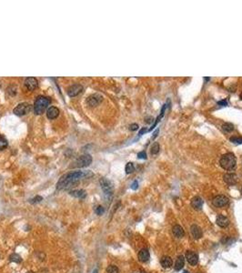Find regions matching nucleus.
<instances>
[{"instance_id": "f257e3e1", "label": "nucleus", "mask_w": 242, "mask_h": 273, "mask_svg": "<svg viewBox=\"0 0 242 273\" xmlns=\"http://www.w3.org/2000/svg\"><path fill=\"white\" fill-rule=\"evenodd\" d=\"M93 176V173L90 170L87 171H70L68 173H66L63 175L58 182L57 183V189L58 190H63V189H70L73 185L77 183L83 179H87Z\"/></svg>"}, {"instance_id": "f03ea898", "label": "nucleus", "mask_w": 242, "mask_h": 273, "mask_svg": "<svg viewBox=\"0 0 242 273\" xmlns=\"http://www.w3.org/2000/svg\"><path fill=\"white\" fill-rule=\"evenodd\" d=\"M219 164L224 169L231 171L234 170L237 167V159L233 153H226L221 157Z\"/></svg>"}, {"instance_id": "7ed1b4c3", "label": "nucleus", "mask_w": 242, "mask_h": 273, "mask_svg": "<svg viewBox=\"0 0 242 273\" xmlns=\"http://www.w3.org/2000/svg\"><path fill=\"white\" fill-rule=\"evenodd\" d=\"M51 100L47 97L44 96H38L35 101L34 104V111L37 115H41L45 112V110L47 108L48 105L50 104Z\"/></svg>"}, {"instance_id": "20e7f679", "label": "nucleus", "mask_w": 242, "mask_h": 273, "mask_svg": "<svg viewBox=\"0 0 242 273\" xmlns=\"http://www.w3.org/2000/svg\"><path fill=\"white\" fill-rule=\"evenodd\" d=\"M91 162H92V157L89 154H84L76 160L72 168H85L89 166Z\"/></svg>"}, {"instance_id": "39448f33", "label": "nucleus", "mask_w": 242, "mask_h": 273, "mask_svg": "<svg viewBox=\"0 0 242 273\" xmlns=\"http://www.w3.org/2000/svg\"><path fill=\"white\" fill-rule=\"evenodd\" d=\"M100 186L105 193V196L106 198H111L113 194V184L111 183L110 180H108L106 178H102L100 180Z\"/></svg>"}, {"instance_id": "423d86ee", "label": "nucleus", "mask_w": 242, "mask_h": 273, "mask_svg": "<svg viewBox=\"0 0 242 273\" xmlns=\"http://www.w3.org/2000/svg\"><path fill=\"white\" fill-rule=\"evenodd\" d=\"M32 111V106L29 103H21L18 104L14 108V113L17 116H25Z\"/></svg>"}, {"instance_id": "0eeeda50", "label": "nucleus", "mask_w": 242, "mask_h": 273, "mask_svg": "<svg viewBox=\"0 0 242 273\" xmlns=\"http://www.w3.org/2000/svg\"><path fill=\"white\" fill-rule=\"evenodd\" d=\"M212 203L216 208H223L228 204V199L224 195H217L213 199Z\"/></svg>"}, {"instance_id": "6e6552de", "label": "nucleus", "mask_w": 242, "mask_h": 273, "mask_svg": "<svg viewBox=\"0 0 242 273\" xmlns=\"http://www.w3.org/2000/svg\"><path fill=\"white\" fill-rule=\"evenodd\" d=\"M103 100V97L99 94H93L89 96L87 99V104L90 107H96L99 105Z\"/></svg>"}, {"instance_id": "1a4fd4ad", "label": "nucleus", "mask_w": 242, "mask_h": 273, "mask_svg": "<svg viewBox=\"0 0 242 273\" xmlns=\"http://www.w3.org/2000/svg\"><path fill=\"white\" fill-rule=\"evenodd\" d=\"M83 91V87L79 84H74L72 86H70L67 89V94L69 97H76L77 95H79L81 92Z\"/></svg>"}, {"instance_id": "9d476101", "label": "nucleus", "mask_w": 242, "mask_h": 273, "mask_svg": "<svg viewBox=\"0 0 242 273\" xmlns=\"http://www.w3.org/2000/svg\"><path fill=\"white\" fill-rule=\"evenodd\" d=\"M185 257H186L188 262L191 266H196L198 264V256L195 252H193V251H190V250L187 251Z\"/></svg>"}, {"instance_id": "9b49d317", "label": "nucleus", "mask_w": 242, "mask_h": 273, "mask_svg": "<svg viewBox=\"0 0 242 273\" xmlns=\"http://www.w3.org/2000/svg\"><path fill=\"white\" fill-rule=\"evenodd\" d=\"M25 87L28 90H34L38 87V81L35 77H28L25 80Z\"/></svg>"}, {"instance_id": "f8f14e48", "label": "nucleus", "mask_w": 242, "mask_h": 273, "mask_svg": "<svg viewBox=\"0 0 242 273\" xmlns=\"http://www.w3.org/2000/svg\"><path fill=\"white\" fill-rule=\"evenodd\" d=\"M223 179L225 181L226 184L229 185V186H233L237 182V177L236 174L234 173H227L224 175Z\"/></svg>"}, {"instance_id": "ddd939ff", "label": "nucleus", "mask_w": 242, "mask_h": 273, "mask_svg": "<svg viewBox=\"0 0 242 273\" xmlns=\"http://www.w3.org/2000/svg\"><path fill=\"white\" fill-rule=\"evenodd\" d=\"M190 232L195 239H199L202 238V235H203L202 230L198 225H192L190 228Z\"/></svg>"}, {"instance_id": "4468645a", "label": "nucleus", "mask_w": 242, "mask_h": 273, "mask_svg": "<svg viewBox=\"0 0 242 273\" xmlns=\"http://www.w3.org/2000/svg\"><path fill=\"white\" fill-rule=\"evenodd\" d=\"M59 115V109L56 107H50L47 110V117L49 119H55Z\"/></svg>"}, {"instance_id": "2eb2a0df", "label": "nucleus", "mask_w": 242, "mask_h": 273, "mask_svg": "<svg viewBox=\"0 0 242 273\" xmlns=\"http://www.w3.org/2000/svg\"><path fill=\"white\" fill-rule=\"evenodd\" d=\"M191 206L196 210H200L203 207V200L199 197H194L191 199Z\"/></svg>"}, {"instance_id": "dca6fc26", "label": "nucleus", "mask_w": 242, "mask_h": 273, "mask_svg": "<svg viewBox=\"0 0 242 273\" xmlns=\"http://www.w3.org/2000/svg\"><path fill=\"white\" fill-rule=\"evenodd\" d=\"M216 222L217 224L220 227V228H226L229 225V220L227 217L223 216V215H218L217 217V219H216Z\"/></svg>"}, {"instance_id": "f3484780", "label": "nucleus", "mask_w": 242, "mask_h": 273, "mask_svg": "<svg viewBox=\"0 0 242 273\" xmlns=\"http://www.w3.org/2000/svg\"><path fill=\"white\" fill-rule=\"evenodd\" d=\"M149 258H150V255H149V252L148 249L143 248L139 252V259L141 262H147L149 259Z\"/></svg>"}, {"instance_id": "a211bd4d", "label": "nucleus", "mask_w": 242, "mask_h": 273, "mask_svg": "<svg viewBox=\"0 0 242 273\" xmlns=\"http://www.w3.org/2000/svg\"><path fill=\"white\" fill-rule=\"evenodd\" d=\"M172 232H173L174 236H176L177 238H183L184 235H185L184 229L179 225H175L172 229Z\"/></svg>"}, {"instance_id": "6ab92c4d", "label": "nucleus", "mask_w": 242, "mask_h": 273, "mask_svg": "<svg viewBox=\"0 0 242 273\" xmlns=\"http://www.w3.org/2000/svg\"><path fill=\"white\" fill-rule=\"evenodd\" d=\"M70 195L77 199H85L87 197V192L84 189H75L70 191Z\"/></svg>"}, {"instance_id": "aec40b11", "label": "nucleus", "mask_w": 242, "mask_h": 273, "mask_svg": "<svg viewBox=\"0 0 242 273\" xmlns=\"http://www.w3.org/2000/svg\"><path fill=\"white\" fill-rule=\"evenodd\" d=\"M184 265H185V258H184V256L180 255V256L178 257V258H177V260H176V263H175V269L178 271V270H180V269L183 268Z\"/></svg>"}, {"instance_id": "412c9836", "label": "nucleus", "mask_w": 242, "mask_h": 273, "mask_svg": "<svg viewBox=\"0 0 242 273\" xmlns=\"http://www.w3.org/2000/svg\"><path fill=\"white\" fill-rule=\"evenodd\" d=\"M160 264L163 268H170L173 264V260L170 257L168 256H165L161 258L160 260Z\"/></svg>"}, {"instance_id": "4be33fe9", "label": "nucleus", "mask_w": 242, "mask_h": 273, "mask_svg": "<svg viewBox=\"0 0 242 273\" xmlns=\"http://www.w3.org/2000/svg\"><path fill=\"white\" fill-rule=\"evenodd\" d=\"M9 260L12 261V262H16V263H20L22 261V258L21 257L18 255V254H16V253H13L10 255L9 257Z\"/></svg>"}, {"instance_id": "5701e85b", "label": "nucleus", "mask_w": 242, "mask_h": 273, "mask_svg": "<svg viewBox=\"0 0 242 273\" xmlns=\"http://www.w3.org/2000/svg\"><path fill=\"white\" fill-rule=\"evenodd\" d=\"M222 129L225 131V132H231L234 130V126L231 124V123H224L222 125Z\"/></svg>"}, {"instance_id": "b1692460", "label": "nucleus", "mask_w": 242, "mask_h": 273, "mask_svg": "<svg viewBox=\"0 0 242 273\" xmlns=\"http://www.w3.org/2000/svg\"><path fill=\"white\" fill-rule=\"evenodd\" d=\"M8 147V140L3 136L0 135V150H3Z\"/></svg>"}, {"instance_id": "393cba45", "label": "nucleus", "mask_w": 242, "mask_h": 273, "mask_svg": "<svg viewBox=\"0 0 242 273\" xmlns=\"http://www.w3.org/2000/svg\"><path fill=\"white\" fill-rule=\"evenodd\" d=\"M125 170H126V173H127V174H130V173H132V172L135 170L134 164H133L132 162H129V163L126 165Z\"/></svg>"}, {"instance_id": "a878e982", "label": "nucleus", "mask_w": 242, "mask_h": 273, "mask_svg": "<svg viewBox=\"0 0 242 273\" xmlns=\"http://www.w3.org/2000/svg\"><path fill=\"white\" fill-rule=\"evenodd\" d=\"M159 144L158 142H155L150 149V152L152 155H156L157 153H159Z\"/></svg>"}, {"instance_id": "bb28decb", "label": "nucleus", "mask_w": 242, "mask_h": 273, "mask_svg": "<svg viewBox=\"0 0 242 273\" xmlns=\"http://www.w3.org/2000/svg\"><path fill=\"white\" fill-rule=\"evenodd\" d=\"M106 272L107 273H119V270H118L117 267H116L114 265H110L106 268Z\"/></svg>"}, {"instance_id": "cd10ccee", "label": "nucleus", "mask_w": 242, "mask_h": 273, "mask_svg": "<svg viewBox=\"0 0 242 273\" xmlns=\"http://www.w3.org/2000/svg\"><path fill=\"white\" fill-rule=\"evenodd\" d=\"M229 140L236 144H242V138H239V136H231Z\"/></svg>"}, {"instance_id": "c85d7f7f", "label": "nucleus", "mask_w": 242, "mask_h": 273, "mask_svg": "<svg viewBox=\"0 0 242 273\" xmlns=\"http://www.w3.org/2000/svg\"><path fill=\"white\" fill-rule=\"evenodd\" d=\"M104 212H105V209H104V208H103L102 206H98V207L96 209V213L97 215H102Z\"/></svg>"}, {"instance_id": "c756f323", "label": "nucleus", "mask_w": 242, "mask_h": 273, "mask_svg": "<svg viewBox=\"0 0 242 273\" xmlns=\"http://www.w3.org/2000/svg\"><path fill=\"white\" fill-rule=\"evenodd\" d=\"M41 200H43V198H42V197H40V196H37L36 198L32 199L30 202L34 204V203H38V202H40Z\"/></svg>"}, {"instance_id": "7c9ffc66", "label": "nucleus", "mask_w": 242, "mask_h": 273, "mask_svg": "<svg viewBox=\"0 0 242 273\" xmlns=\"http://www.w3.org/2000/svg\"><path fill=\"white\" fill-rule=\"evenodd\" d=\"M138 158H139V159H144V160H146V159H147V154H146V152H145V151L139 152V153L138 154Z\"/></svg>"}, {"instance_id": "2f4dec72", "label": "nucleus", "mask_w": 242, "mask_h": 273, "mask_svg": "<svg viewBox=\"0 0 242 273\" xmlns=\"http://www.w3.org/2000/svg\"><path fill=\"white\" fill-rule=\"evenodd\" d=\"M138 128H139V125L136 124V123L131 124V125L129 126V129H130V130H137Z\"/></svg>"}, {"instance_id": "473e14b6", "label": "nucleus", "mask_w": 242, "mask_h": 273, "mask_svg": "<svg viewBox=\"0 0 242 273\" xmlns=\"http://www.w3.org/2000/svg\"><path fill=\"white\" fill-rule=\"evenodd\" d=\"M138 187H139V182H138L137 180H135V181L132 183V185H131V188H132V189H138Z\"/></svg>"}, {"instance_id": "72a5a7b5", "label": "nucleus", "mask_w": 242, "mask_h": 273, "mask_svg": "<svg viewBox=\"0 0 242 273\" xmlns=\"http://www.w3.org/2000/svg\"><path fill=\"white\" fill-rule=\"evenodd\" d=\"M217 104H218V105H220V106H227V100H226V99H224V100H221V101H218V102H217Z\"/></svg>"}, {"instance_id": "f704fd0d", "label": "nucleus", "mask_w": 242, "mask_h": 273, "mask_svg": "<svg viewBox=\"0 0 242 273\" xmlns=\"http://www.w3.org/2000/svg\"><path fill=\"white\" fill-rule=\"evenodd\" d=\"M147 131H148V128H147V127H142V128H141V130L139 131V136H141V135H143V134H144L145 132H147Z\"/></svg>"}, {"instance_id": "c9c22d12", "label": "nucleus", "mask_w": 242, "mask_h": 273, "mask_svg": "<svg viewBox=\"0 0 242 273\" xmlns=\"http://www.w3.org/2000/svg\"><path fill=\"white\" fill-rule=\"evenodd\" d=\"M158 133H159V129H157V130L154 132V134H153V136H152V140H154V139L156 138V136H158Z\"/></svg>"}, {"instance_id": "e433bc0d", "label": "nucleus", "mask_w": 242, "mask_h": 273, "mask_svg": "<svg viewBox=\"0 0 242 273\" xmlns=\"http://www.w3.org/2000/svg\"><path fill=\"white\" fill-rule=\"evenodd\" d=\"M93 273H97V269H95V270H94V272H93Z\"/></svg>"}, {"instance_id": "4c0bfd02", "label": "nucleus", "mask_w": 242, "mask_h": 273, "mask_svg": "<svg viewBox=\"0 0 242 273\" xmlns=\"http://www.w3.org/2000/svg\"><path fill=\"white\" fill-rule=\"evenodd\" d=\"M27 273H34V272H32V271H28V272H27Z\"/></svg>"}, {"instance_id": "58836bf2", "label": "nucleus", "mask_w": 242, "mask_h": 273, "mask_svg": "<svg viewBox=\"0 0 242 273\" xmlns=\"http://www.w3.org/2000/svg\"><path fill=\"white\" fill-rule=\"evenodd\" d=\"M240 97H241V99H242V93L240 94Z\"/></svg>"}, {"instance_id": "ea45409f", "label": "nucleus", "mask_w": 242, "mask_h": 273, "mask_svg": "<svg viewBox=\"0 0 242 273\" xmlns=\"http://www.w3.org/2000/svg\"><path fill=\"white\" fill-rule=\"evenodd\" d=\"M241 195H242V189H241Z\"/></svg>"}]
</instances>
